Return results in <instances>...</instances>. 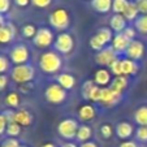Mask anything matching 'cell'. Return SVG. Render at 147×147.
I'll use <instances>...</instances> for the list:
<instances>
[{
    "instance_id": "28",
    "label": "cell",
    "mask_w": 147,
    "mask_h": 147,
    "mask_svg": "<svg viewBox=\"0 0 147 147\" xmlns=\"http://www.w3.org/2000/svg\"><path fill=\"white\" fill-rule=\"evenodd\" d=\"M96 86L95 85L94 81H85L82 85V89H81V91H82V96L83 99H86V100H90V96H91V92L92 90H94V87Z\"/></svg>"
},
{
    "instance_id": "50",
    "label": "cell",
    "mask_w": 147,
    "mask_h": 147,
    "mask_svg": "<svg viewBox=\"0 0 147 147\" xmlns=\"http://www.w3.org/2000/svg\"><path fill=\"white\" fill-rule=\"evenodd\" d=\"M42 147H57L55 143H52V142H47V143L42 144Z\"/></svg>"
},
{
    "instance_id": "42",
    "label": "cell",
    "mask_w": 147,
    "mask_h": 147,
    "mask_svg": "<svg viewBox=\"0 0 147 147\" xmlns=\"http://www.w3.org/2000/svg\"><path fill=\"white\" fill-rule=\"evenodd\" d=\"M14 115H16V111H13V109H5V111H3V116L5 117L8 124L14 122Z\"/></svg>"
},
{
    "instance_id": "38",
    "label": "cell",
    "mask_w": 147,
    "mask_h": 147,
    "mask_svg": "<svg viewBox=\"0 0 147 147\" xmlns=\"http://www.w3.org/2000/svg\"><path fill=\"white\" fill-rule=\"evenodd\" d=\"M141 14H147V0H136L134 1Z\"/></svg>"
},
{
    "instance_id": "44",
    "label": "cell",
    "mask_w": 147,
    "mask_h": 147,
    "mask_svg": "<svg viewBox=\"0 0 147 147\" xmlns=\"http://www.w3.org/2000/svg\"><path fill=\"white\" fill-rule=\"evenodd\" d=\"M7 126H8V122H7L5 117L3 116V113H0V136H3L7 131Z\"/></svg>"
},
{
    "instance_id": "14",
    "label": "cell",
    "mask_w": 147,
    "mask_h": 147,
    "mask_svg": "<svg viewBox=\"0 0 147 147\" xmlns=\"http://www.w3.org/2000/svg\"><path fill=\"white\" fill-rule=\"evenodd\" d=\"M16 35V30L12 24H4L0 28V45H8L14 39Z\"/></svg>"
},
{
    "instance_id": "39",
    "label": "cell",
    "mask_w": 147,
    "mask_h": 147,
    "mask_svg": "<svg viewBox=\"0 0 147 147\" xmlns=\"http://www.w3.org/2000/svg\"><path fill=\"white\" fill-rule=\"evenodd\" d=\"M100 133H102V136L104 137V138H111L112 136V126L108 124H104L100 128Z\"/></svg>"
},
{
    "instance_id": "25",
    "label": "cell",
    "mask_w": 147,
    "mask_h": 147,
    "mask_svg": "<svg viewBox=\"0 0 147 147\" xmlns=\"http://www.w3.org/2000/svg\"><path fill=\"white\" fill-rule=\"evenodd\" d=\"M138 14H139V11H138V8H137L136 3H134V1H129V5L126 7V9H125V12L122 13V16L125 17L126 21H136V20L138 18Z\"/></svg>"
},
{
    "instance_id": "19",
    "label": "cell",
    "mask_w": 147,
    "mask_h": 147,
    "mask_svg": "<svg viewBox=\"0 0 147 147\" xmlns=\"http://www.w3.org/2000/svg\"><path fill=\"white\" fill-rule=\"evenodd\" d=\"M95 115H96V111H95L92 104H83L78 109V117L81 121H91V120H94Z\"/></svg>"
},
{
    "instance_id": "3",
    "label": "cell",
    "mask_w": 147,
    "mask_h": 147,
    "mask_svg": "<svg viewBox=\"0 0 147 147\" xmlns=\"http://www.w3.org/2000/svg\"><path fill=\"white\" fill-rule=\"evenodd\" d=\"M113 35H112V29L109 28H100L96 31L94 36L90 39V47L94 51H102L103 48H106L109 42H112Z\"/></svg>"
},
{
    "instance_id": "35",
    "label": "cell",
    "mask_w": 147,
    "mask_h": 147,
    "mask_svg": "<svg viewBox=\"0 0 147 147\" xmlns=\"http://www.w3.org/2000/svg\"><path fill=\"white\" fill-rule=\"evenodd\" d=\"M136 137H137L138 141L147 142V126H139V128L137 129Z\"/></svg>"
},
{
    "instance_id": "22",
    "label": "cell",
    "mask_w": 147,
    "mask_h": 147,
    "mask_svg": "<svg viewBox=\"0 0 147 147\" xmlns=\"http://www.w3.org/2000/svg\"><path fill=\"white\" fill-rule=\"evenodd\" d=\"M112 1L113 0H91V7L98 13L106 14L112 9Z\"/></svg>"
},
{
    "instance_id": "41",
    "label": "cell",
    "mask_w": 147,
    "mask_h": 147,
    "mask_svg": "<svg viewBox=\"0 0 147 147\" xmlns=\"http://www.w3.org/2000/svg\"><path fill=\"white\" fill-rule=\"evenodd\" d=\"M31 3L38 8H47L48 5H51L52 0H31Z\"/></svg>"
},
{
    "instance_id": "6",
    "label": "cell",
    "mask_w": 147,
    "mask_h": 147,
    "mask_svg": "<svg viewBox=\"0 0 147 147\" xmlns=\"http://www.w3.org/2000/svg\"><path fill=\"white\" fill-rule=\"evenodd\" d=\"M45 98L51 104H61L67 99V90L63 89L59 83H51L45 90Z\"/></svg>"
},
{
    "instance_id": "15",
    "label": "cell",
    "mask_w": 147,
    "mask_h": 147,
    "mask_svg": "<svg viewBox=\"0 0 147 147\" xmlns=\"http://www.w3.org/2000/svg\"><path fill=\"white\" fill-rule=\"evenodd\" d=\"M134 129H133V125L130 122H126V121H121L117 124L116 126V134L120 139H126L130 138L131 134H133Z\"/></svg>"
},
{
    "instance_id": "27",
    "label": "cell",
    "mask_w": 147,
    "mask_h": 147,
    "mask_svg": "<svg viewBox=\"0 0 147 147\" xmlns=\"http://www.w3.org/2000/svg\"><path fill=\"white\" fill-rule=\"evenodd\" d=\"M134 28L141 34H147V14H142L134 21Z\"/></svg>"
},
{
    "instance_id": "24",
    "label": "cell",
    "mask_w": 147,
    "mask_h": 147,
    "mask_svg": "<svg viewBox=\"0 0 147 147\" xmlns=\"http://www.w3.org/2000/svg\"><path fill=\"white\" fill-rule=\"evenodd\" d=\"M91 136H92V129L90 128L89 125H81L80 128H78L76 139H77L78 142H81V143H85V142L90 141Z\"/></svg>"
},
{
    "instance_id": "29",
    "label": "cell",
    "mask_w": 147,
    "mask_h": 147,
    "mask_svg": "<svg viewBox=\"0 0 147 147\" xmlns=\"http://www.w3.org/2000/svg\"><path fill=\"white\" fill-rule=\"evenodd\" d=\"M129 5V0H113L112 1V11L115 14H122Z\"/></svg>"
},
{
    "instance_id": "18",
    "label": "cell",
    "mask_w": 147,
    "mask_h": 147,
    "mask_svg": "<svg viewBox=\"0 0 147 147\" xmlns=\"http://www.w3.org/2000/svg\"><path fill=\"white\" fill-rule=\"evenodd\" d=\"M56 82L65 90H72L76 86V78L70 73H60L56 77Z\"/></svg>"
},
{
    "instance_id": "32",
    "label": "cell",
    "mask_w": 147,
    "mask_h": 147,
    "mask_svg": "<svg viewBox=\"0 0 147 147\" xmlns=\"http://www.w3.org/2000/svg\"><path fill=\"white\" fill-rule=\"evenodd\" d=\"M21 31H22V35L25 36V38H34L36 31H38V29H36L33 24H26V25L22 26V30Z\"/></svg>"
},
{
    "instance_id": "13",
    "label": "cell",
    "mask_w": 147,
    "mask_h": 147,
    "mask_svg": "<svg viewBox=\"0 0 147 147\" xmlns=\"http://www.w3.org/2000/svg\"><path fill=\"white\" fill-rule=\"evenodd\" d=\"M130 42L131 40L126 38V36L124 35V33L116 34V35L113 36V39H112V48H113L117 53L126 52L129 45H130Z\"/></svg>"
},
{
    "instance_id": "48",
    "label": "cell",
    "mask_w": 147,
    "mask_h": 147,
    "mask_svg": "<svg viewBox=\"0 0 147 147\" xmlns=\"http://www.w3.org/2000/svg\"><path fill=\"white\" fill-rule=\"evenodd\" d=\"M80 147H98V144L95 143V142L89 141V142H85V143H81Z\"/></svg>"
},
{
    "instance_id": "12",
    "label": "cell",
    "mask_w": 147,
    "mask_h": 147,
    "mask_svg": "<svg viewBox=\"0 0 147 147\" xmlns=\"http://www.w3.org/2000/svg\"><path fill=\"white\" fill-rule=\"evenodd\" d=\"M126 56L128 59H131V60L137 61L139 59L143 57V53H144V46L141 40H131L130 45H129L128 50H126Z\"/></svg>"
},
{
    "instance_id": "11",
    "label": "cell",
    "mask_w": 147,
    "mask_h": 147,
    "mask_svg": "<svg viewBox=\"0 0 147 147\" xmlns=\"http://www.w3.org/2000/svg\"><path fill=\"white\" fill-rule=\"evenodd\" d=\"M122 99V94L116 92L111 87H102V99L100 103L106 107H113Z\"/></svg>"
},
{
    "instance_id": "47",
    "label": "cell",
    "mask_w": 147,
    "mask_h": 147,
    "mask_svg": "<svg viewBox=\"0 0 147 147\" xmlns=\"http://www.w3.org/2000/svg\"><path fill=\"white\" fill-rule=\"evenodd\" d=\"M18 7H26L29 3H31V0H14Z\"/></svg>"
},
{
    "instance_id": "34",
    "label": "cell",
    "mask_w": 147,
    "mask_h": 147,
    "mask_svg": "<svg viewBox=\"0 0 147 147\" xmlns=\"http://www.w3.org/2000/svg\"><path fill=\"white\" fill-rule=\"evenodd\" d=\"M111 72L113 73L116 77H119V76H122V68H121V59H117L116 61H113L112 63L111 67Z\"/></svg>"
},
{
    "instance_id": "36",
    "label": "cell",
    "mask_w": 147,
    "mask_h": 147,
    "mask_svg": "<svg viewBox=\"0 0 147 147\" xmlns=\"http://www.w3.org/2000/svg\"><path fill=\"white\" fill-rule=\"evenodd\" d=\"M9 70V60L5 56L0 55V74H4Z\"/></svg>"
},
{
    "instance_id": "9",
    "label": "cell",
    "mask_w": 147,
    "mask_h": 147,
    "mask_svg": "<svg viewBox=\"0 0 147 147\" xmlns=\"http://www.w3.org/2000/svg\"><path fill=\"white\" fill-rule=\"evenodd\" d=\"M30 53L26 46L24 45H17L9 52V59L14 65H22V64H28Z\"/></svg>"
},
{
    "instance_id": "43",
    "label": "cell",
    "mask_w": 147,
    "mask_h": 147,
    "mask_svg": "<svg viewBox=\"0 0 147 147\" xmlns=\"http://www.w3.org/2000/svg\"><path fill=\"white\" fill-rule=\"evenodd\" d=\"M11 9V0H0V14H4Z\"/></svg>"
},
{
    "instance_id": "4",
    "label": "cell",
    "mask_w": 147,
    "mask_h": 147,
    "mask_svg": "<svg viewBox=\"0 0 147 147\" xmlns=\"http://www.w3.org/2000/svg\"><path fill=\"white\" fill-rule=\"evenodd\" d=\"M78 125L77 120L74 119H65L63 121L59 122L57 125V133L61 138L67 139V141H72L77 137V131H78Z\"/></svg>"
},
{
    "instance_id": "10",
    "label": "cell",
    "mask_w": 147,
    "mask_h": 147,
    "mask_svg": "<svg viewBox=\"0 0 147 147\" xmlns=\"http://www.w3.org/2000/svg\"><path fill=\"white\" fill-rule=\"evenodd\" d=\"M117 52L111 47H106L103 48L102 51L96 52L95 55V61H96V64H99L100 67H111L112 63L117 60Z\"/></svg>"
},
{
    "instance_id": "1",
    "label": "cell",
    "mask_w": 147,
    "mask_h": 147,
    "mask_svg": "<svg viewBox=\"0 0 147 147\" xmlns=\"http://www.w3.org/2000/svg\"><path fill=\"white\" fill-rule=\"evenodd\" d=\"M39 67H40L42 72L47 73V74H55L63 67V60L59 56V53L48 51V52L42 53L40 59H39Z\"/></svg>"
},
{
    "instance_id": "2",
    "label": "cell",
    "mask_w": 147,
    "mask_h": 147,
    "mask_svg": "<svg viewBox=\"0 0 147 147\" xmlns=\"http://www.w3.org/2000/svg\"><path fill=\"white\" fill-rule=\"evenodd\" d=\"M34 68L30 64H22V65H14V68L11 72V78L16 83L25 85L29 83L34 78Z\"/></svg>"
},
{
    "instance_id": "40",
    "label": "cell",
    "mask_w": 147,
    "mask_h": 147,
    "mask_svg": "<svg viewBox=\"0 0 147 147\" xmlns=\"http://www.w3.org/2000/svg\"><path fill=\"white\" fill-rule=\"evenodd\" d=\"M124 35L126 36L128 39H130V40H134V38H136L137 35V30L136 28H131V26H128V28L124 30Z\"/></svg>"
},
{
    "instance_id": "17",
    "label": "cell",
    "mask_w": 147,
    "mask_h": 147,
    "mask_svg": "<svg viewBox=\"0 0 147 147\" xmlns=\"http://www.w3.org/2000/svg\"><path fill=\"white\" fill-rule=\"evenodd\" d=\"M126 22H128V21L125 20V17L122 16V14H113V16L111 17V21H109V26H111V29L113 31L120 34V33H124V30L128 28Z\"/></svg>"
},
{
    "instance_id": "30",
    "label": "cell",
    "mask_w": 147,
    "mask_h": 147,
    "mask_svg": "<svg viewBox=\"0 0 147 147\" xmlns=\"http://www.w3.org/2000/svg\"><path fill=\"white\" fill-rule=\"evenodd\" d=\"M20 102H21L20 95L17 94V92H14V91L9 92V94L5 96V103L11 107V109L12 108H17V107L20 106Z\"/></svg>"
},
{
    "instance_id": "7",
    "label": "cell",
    "mask_w": 147,
    "mask_h": 147,
    "mask_svg": "<svg viewBox=\"0 0 147 147\" xmlns=\"http://www.w3.org/2000/svg\"><path fill=\"white\" fill-rule=\"evenodd\" d=\"M53 47L60 53H69L74 47L73 36L69 33H60L53 42Z\"/></svg>"
},
{
    "instance_id": "45",
    "label": "cell",
    "mask_w": 147,
    "mask_h": 147,
    "mask_svg": "<svg viewBox=\"0 0 147 147\" xmlns=\"http://www.w3.org/2000/svg\"><path fill=\"white\" fill-rule=\"evenodd\" d=\"M8 85V77L5 74H0V91H3Z\"/></svg>"
},
{
    "instance_id": "23",
    "label": "cell",
    "mask_w": 147,
    "mask_h": 147,
    "mask_svg": "<svg viewBox=\"0 0 147 147\" xmlns=\"http://www.w3.org/2000/svg\"><path fill=\"white\" fill-rule=\"evenodd\" d=\"M128 87V78L126 76H119V77H115L113 81L111 82V89L116 92L122 94L125 89Z\"/></svg>"
},
{
    "instance_id": "51",
    "label": "cell",
    "mask_w": 147,
    "mask_h": 147,
    "mask_svg": "<svg viewBox=\"0 0 147 147\" xmlns=\"http://www.w3.org/2000/svg\"><path fill=\"white\" fill-rule=\"evenodd\" d=\"M4 24H5L4 22V17H3V14H0V28H1Z\"/></svg>"
},
{
    "instance_id": "21",
    "label": "cell",
    "mask_w": 147,
    "mask_h": 147,
    "mask_svg": "<svg viewBox=\"0 0 147 147\" xmlns=\"http://www.w3.org/2000/svg\"><path fill=\"white\" fill-rule=\"evenodd\" d=\"M14 121L21 126H29L33 122V116L26 109H18V111H16V115H14Z\"/></svg>"
},
{
    "instance_id": "46",
    "label": "cell",
    "mask_w": 147,
    "mask_h": 147,
    "mask_svg": "<svg viewBox=\"0 0 147 147\" xmlns=\"http://www.w3.org/2000/svg\"><path fill=\"white\" fill-rule=\"evenodd\" d=\"M119 147H138L134 141H124Z\"/></svg>"
},
{
    "instance_id": "37",
    "label": "cell",
    "mask_w": 147,
    "mask_h": 147,
    "mask_svg": "<svg viewBox=\"0 0 147 147\" xmlns=\"http://www.w3.org/2000/svg\"><path fill=\"white\" fill-rule=\"evenodd\" d=\"M100 99H102V87H99L96 85V86L94 87V90H92V92H91L90 100H91V102H100Z\"/></svg>"
},
{
    "instance_id": "33",
    "label": "cell",
    "mask_w": 147,
    "mask_h": 147,
    "mask_svg": "<svg viewBox=\"0 0 147 147\" xmlns=\"http://www.w3.org/2000/svg\"><path fill=\"white\" fill-rule=\"evenodd\" d=\"M0 147H22V146H21V142H20L17 138L8 137V138H5L3 142H1V146Z\"/></svg>"
},
{
    "instance_id": "8",
    "label": "cell",
    "mask_w": 147,
    "mask_h": 147,
    "mask_svg": "<svg viewBox=\"0 0 147 147\" xmlns=\"http://www.w3.org/2000/svg\"><path fill=\"white\" fill-rule=\"evenodd\" d=\"M55 42L53 33L48 28H39L35 36L33 38V43L38 48H47Z\"/></svg>"
},
{
    "instance_id": "16",
    "label": "cell",
    "mask_w": 147,
    "mask_h": 147,
    "mask_svg": "<svg viewBox=\"0 0 147 147\" xmlns=\"http://www.w3.org/2000/svg\"><path fill=\"white\" fill-rule=\"evenodd\" d=\"M94 82L99 87H107L108 83L111 82V73L107 69H104V68L98 69L94 74Z\"/></svg>"
},
{
    "instance_id": "5",
    "label": "cell",
    "mask_w": 147,
    "mask_h": 147,
    "mask_svg": "<svg viewBox=\"0 0 147 147\" xmlns=\"http://www.w3.org/2000/svg\"><path fill=\"white\" fill-rule=\"evenodd\" d=\"M70 24V17L67 9L57 8L50 14V25L56 30H65Z\"/></svg>"
},
{
    "instance_id": "20",
    "label": "cell",
    "mask_w": 147,
    "mask_h": 147,
    "mask_svg": "<svg viewBox=\"0 0 147 147\" xmlns=\"http://www.w3.org/2000/svg\"><path fill=\"white\" fill-rule=\"evenodd\" d=\"M121 68H122V76H133L139 69L138 64L131 59H121Z\"/></svg>"
},
{
    "instance_id": "26",
    "label": "cell",
    "mask_w": 147,
    "mask_h": 147,
    "mask_svg": "<svg viewBox=\"0 0 147 147\" xmlns=\"http://www.w3.org/2000/svg\"><path fill=\"white\" fill-rule=\"evenodd\" d=\"M134 121L141 126H147V106H142L134 112Z\"/></svg>"
},
{
    "instance_id": "49",
    "label": "cell",
    "mask_w": 147,
    "mask_h": 147,
    "mask_svg": "<svg viewBox=\"0 0 147 147\" xmlns=\"http://www.w3.org/2000/svg\"><path fill=\"white\" fill-rule=\"evenodd\" d=\"M60 147H78V146L74 143V142H72V141H67V142H65V143H63V144H61Z\"/></svg>"
},
{
    "instance_id": "31",
    "label": "cell",
    "mask_w": 147,
    "mask_h": 147,
    "mask_svg": "<svg viewBox=\"0 0 147 147\" xmlns=\"http://www.w3.org/2000/svg\"><path fill=\"white\" fill-rule=\"evenodd\" d=\"M21 125H18L16 121L14 122H11V124H8V126H7V134H8L9 137H12V138H17V136H20V133H21Z\"/></svg>"
}]
</instances>
